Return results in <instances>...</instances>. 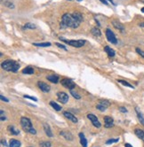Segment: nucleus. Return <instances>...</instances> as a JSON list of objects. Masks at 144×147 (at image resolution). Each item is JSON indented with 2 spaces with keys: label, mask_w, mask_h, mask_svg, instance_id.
<instances>
[{
  "label": "nucleus",
  "mask_w": 144,
  "mask_h": 147,
  "mask_svg": "<svg viewBox=\"0 0 144 147\" xmlns=\"http://www.w3.org/2000/svg\"><path fill=\"white\" fill-rule=\"evenodd\" d=\"M96 108H97L98 110L101 111V112H103V111H105V110H106V108H107V107H105L104 105H102L101 104H100V103H99V104L96 105Z\"/></svg>",
  "instance_id": "7c9ffc66"
},
{
  "label": "nucleus",
  "mask_w": 144,
  "mask_h": 147,
  "mask_svg": "<svg viewBox=\"0 0 144 147\" xmlns=\"http://www.w3.org/2000/svg\"><path fill=\"white\" fill-rule=\"evenodd\" d=\"M135 111H136V113H137L138 119H139L140 122H141V123H142V125L144 126V115L142 114V113L140 111L139 108H138V107L135 108Z\"/></svg>",
  "instance_id": "2eb2a0df"
},
{
  "label": "nucleus",
  "mask_w": 144,
  "mask_h": 147,
  "mask_svg": "<svg viewBox=\"0 0 144 147\" xmlns=\"http://www.w3.org/2000/svg\"><path fill=\"white\" fill-rule=\"evenodd\" d=\"M46 78H47V80H48V81H50V82H53V83H57V82H59V76H58V75H48Z\"/></svg>",
  "instance_id": "dca6fc26"
},
{
  "label": "nucleus",
  "mask_w": 144,
  "mask_h": 147,
  "mask_svg": "<svg viewBox=\"0 0 144 147\" xmlns=\"http://www.w3.org/2000/svg\"></svg>",
  "instance_id": "49530a36"
},
{
  "label": "nucleus",
  "mask_w": 144,
  "mask_h": 147,
  "mask_svg": "<svg viewBox=\"0 0 144 147\" xmlns=\"http://www.w3.org/2000/svg\"><path fill=\"white\" fill-rule=\"evenodd\" d=\"M70 94H71L72 96H73V98H77V99H79V98H81V97H80V95H78V93H77V92H76V91H74L73 90H70Z\"/></svg>",
  "instance_id": "cd10ccee"
},
{
  "label": "nucleus",
  "mask_w": 144,
  "mask_h": 147,
  "mask_svg": "<svg viewBox=\"0 0 144 147\" xmlns=\"http://www.w3.org/2000/svg\"><path fill=\"white\" fill-rule=\"evenodd\" d=\"M140 27H142V28H144V22H142V23L139 24Z\"/></svg>",
  "instance_id": "79ce46f5"
},
{
  "label": "nucleus",
  "mask_w": 144,
  "mask_h": 147,
  "mask_svg": "<svg viewBox=\"0 0 144 147\" xmlns=\"http://www.w3.org/2000/svg\"><path fill=\"white\" fill-rule=\"evenodd\" d=\"M112 25L114 26V28H116V29L120 30L122 33L125 32V27H124L123 24H121L119 21H116V20H113V21H112Z\"/></svg>",
  "instance_id": "9b49d317"
},
{
  "label": "nucleus",
  "mask_w": 144,
  "mask_h": 147,
  "mask_svg": "<svg viewBox=\"0 0 144 147\" xmlns=\"http://www.w3.org/2000/svg\"><path fill=\"white\" fill-rule=\"evenodd\" d=\"M142 12H144V7H142Z\"/></svg>",
  "instance_id": "a18cd8bd"
},
{
  "label": "nucleus",
  "mask_w": 144,
  "mask_h": 147,
  "mask_svg": "<svg viewBox=\"0 0 144 147\" xmlns=\"http://www.w3.org/2000/svg\"><path fill=\"white\" fill-rule=\"evenodd\" d=\"M134 133H135V135L137 136L138 137L140 138V139H142V140L144 142V131L143 130L140 129V128H136V129L134 130Z\"/></svg>",
  "instance_id": "f3484780"
},
{
  "label": "nucleus",
  "mask_w": 144,
  "mask_h": 147,
  "mask_svg": "<svg viewBox=\"0 0 144 147\" xmlns=\"http://www.w3.org/2000/svg\"><path fill=\"white\" fill-rule=\"evenodd\" d=\"M99 103H100V104H101L102 105H104L105 107H109V105H110V103H109V101H107V100H100V101H99Z\"/></svg>",
  "instance_id": "c85d7f7f"
},
{
  "label": "nucleus",
  "mask_w": 144,
  "mask_h": 147,
  "mask_svg": "<svg viewBox=\"0 0 144 147\" xmlns=\"http://www.w3.org/2000/svg\"><path fill=\"white\" fill-rule=\"evenodd\" d=\"M63 114H64V116L67 118V119L70 120L73 123H77V117L74 116V115L72 114V113H70L69 112H64L63 113Z\"/></svg>",
  "instance_id": "f8f14e48"
},
{
  "label": "nucleus",
  "mask_w": 144,
  "mask_h": 147,
  "mask_svg": "<svg viewBox=\"0 0 144 147\" xmlns=\"http://www.w3.org/2000/svg\"><path fill=\"white\" fill-rule=\"evenodd\" d=\"M21 125L23 128V130L27 133H30L32 135H35L37 133L36 129L32 127V123L30 122V120L27 117H21Z\"/></svg>",
  "instance_id": "7ed1b4c3"
},
{
  "label": "nucleus",
  "mask_w": 144,
  "mask_h": 147,
  "mask_svg": "<svg viewBox=\"0 0 144 147\" xmlns=\"http://www.w3.org/2000/svg\"><path fill=\"white\" fill-rule=\"evenodd\" d=\"M60 41H62V42L66 43L67 45H70L72 47H76V48H80V47L84 46L85 44H86V41L85 40H67L65 38L63 37H60Z\"/></svg>",
  "instance_id": "20e7f679"
},
{
  "label": "nucleus",
  "mask_w": 144,
  "mask_h": 147,
  "mask_svg": "<svg viewBox=\"0 0 144 147\" xmlns=\"http://www.w3.org/2000/svg\"><path fill=\"white\" fill-rule=\"evenodd\" d=\"M136 51H137L138 54H140V55H141V56H142V58H144V51H142L141 49L137 48V49H136Z\"/></svg>",
  "instance_id": "f704fd0d"
},
{
  "label": "nucleus",
  "mask_w": 144,
  "mask_h": 147,
  "mask_svg": "<svg viewBox=\"0 0 144 147\" xmlns=\"http://www.w3.org/2000/svg\"><path fill=\"white\" fill-rule=\"evenodd\" d=\"M106 37H107L108 41L109 43L113 44V45H116L117 44V39H116V35L113 33V31H111V29H109V28L106 29Z\"/></svg>",
  "instance_id": "39448f33"
},
{
  "label": "nucleus",
  "mask_w": 144,
  "mask_h": 147,
  "mask_svg": "<svg viewBox=\"0 0 144 147\" xmlns=\"http://www.w3.org/2000/svg\"><path fill=\"white\" fill-rule=\"evenodd\" d=\"M57 98H58V100L62 103V104H66L69 101V96L65 92H58L57 93Z\"/></svg>",
  "instance_id": "6e6552de"
},
{
  "label": "nucleus",
  "mask_w": 144,
  "mask_h": 147,
  "mask_svg": "<svg viewBox=\"0 0 144 147\" xmlns=\"http://www.w3.org/2000/svg\"><path fill=\"white\" fill-rule=\"evenodd\" d=\"M2 144L4 145H6V143H5V141H4V140H2Z\"/></svg>",
  "instance_id": "c03bdc74"
},
{
  "label": "nucleus",
  "mask_w": 144,
  "mask_h": 147,
  "mask_svg": "<svg viewBox=\"0 0 144 147\" xmlns=\"http://www.w3.org/2000/svg\"><path fill=\"white\" fill-rule=\"evenodd\" d=\"M5 5H7L9 8H14V5H13V4H11V2H5Z\"/></svg>",
  "instance_id": "e433bc0d"
},
{
  "label": "nucleus",
  "mask_w": 144,
  "mask_h": 147,
  "mask_svg": "<svg viewBox=\"0 0 144 147\" xmlns=\"http://www.w3.org/2000/svg\"><path fill=\"white\" fill-rule=\"evenodd\" d=\"M50 105H51V106H52L53 108H54V109H55L56 111H60V110L62 109L60 105H59L58 104H57V103L54 102V101H51V102H50Z\"/></svg>",
  "instance_id": "393cba45"
},
{
  "label": "nucleus",
  "mask_w": 144,
  "mask_h": 147,
  "mask_svg": "<svg viewBox=\"0 0 144 147\" xmlns=\"http://www.w3.org/2000/svg\"><path fill=\"white\" fill-rule=\"evenodd\" d=\"M7 129H8L10 134H12V135H14V136H17V135H19V133H20V131H19L17 128H15L14 126H11V125L8 126Z\"/></svg>",
  "instance_id": "a211bd4d"
},
{
  "label": "nucleus",
  "mask_w": 144,
  "mask_h": 147,
  "mask_svg": "<svg viewBox=\"0 0 144 147\" xmlns=\"http://www.w3.org/2000/svg\"><path fill=\"white\" fill-rule=\"evenodd\" d=\"M79 137H80V143L83 147H87V140L85 137V135L83 133H79Z\"/></svg>",
  "instance_id": "aec40b11"
},
{
  "label": "nucleus",
  "mask_w": 144,
  "mask_h": 147,
  "mask_svg": "<svg viewBox=\"0 0 144 147\" xmlns=\"http://www.w3.org/2000/svg\"><path fill=\"white\" fill-rule=\"evenodd\" d=\"M22 74H24V75H33L34 74V69L30 66H29L24 69H22Z\"/></svg>",
  "instance_id": "6ab92c4d"
},
{
  "label": "nucleus",
  "mask_w": 144,
  "mask_h": 147,
  "mask_svg": "<svg viewBox=\"0 0 144 147\" xmlns=\"http://www.w3.org/2000/svg\"><path fill=\"white\" fill-rule=\"evenodd\" d=\"M104 122H105V128H111L114 126V121L110 116H105L104 117Z\"/></svg>",
  "instance_id": "1a4fd4ad"
},
{
  "label": "nucleus",
  "mask_w": 144,
  "mask_h": 147,
  "mask_svg": "<svg viewBox=\"0 0 144 147\" xmlns=\"http://www.w3.org/2000/svg\"><path fill=\"white\" fill-rule=\"evenodd\" d=\"M24 98H29V99H31V100H34V101H37V98H34V97L28 96V95H24Z\"/></svg>",
  "instance_id": "c9c22d12"
},
{
  "label": "nucleus",
  "mask_w": 144,
  "mask_h": 147,
  "mask_svg": "<svg viewBox=\"0 0 144 147\" xmlns=\"http://www.w3.org/2000/svg\"><path fill=\"white\" fill-rule=\"evenodd\" d=\"M39 145L41 147H51L52 144L50 142H42V143H40Z\"/></svg>",
  "instance_id": "c756f323"
},
{
  "label": "nucleus",
  "mask_w": 144,
  "mask_h": 147,
  "mask_svg": "<svg viewBox=\"0 0 144 147\" xmlns=\"http://www.w3.org/2000/svg\"><path fill=\"white\" fill-rule=\"evenodd\" d=\"M33 45L35 46H38V47H49L51 46V43H34Z\"/></svg>",
  "instance_id": "a878e982"
},
{
  "label": "nucleus",
  "mask_w": 144,
  "mask_h": 147,
  "mask_svg": "<svg viewBox=\"0 0 144 147\" xmlns=\"http://www.w3.org/2000/svg\"><path fill=\"white\" fill-rule=\"evenodd\" d=\"M125 146H126V147H132V145H131L130 144H128V143H126V144H125Z\"/></svg>",
  "instance_id": "a19ab883"
},
{
  "label": "nucleus",
  "mask_w": 144,
  "mask_h": 147,
  "mask_svg": "<svg viewBox=\"0 0 144 147\" xmlns=\"http://www.w3.org/2000/svg\"><path fill=\"white\" fill-rule=\"evenodd\" d=\"M119 111L122 113H127V110L126 107H119Z\"/></svg>",
  "instance_id": "58836bf2"
},
{
  "label": "nucleus",
  "mask_w": 144,
  "mask_h": 147,
  "mask_svg": "<svg viewBox=\"0 0 144 147\" xmlns=\"http://www.w3.org/2000/svg\"><path fill=\"white\" fill-rule=\"evenodd\" d=\"M0 98H1V100L5 101V102H9V100H8L6 98H5V97L3 96V95H0Z\"/></svg>",
  "instance_id": "4c0bfd02"
},
{
  "label": "nucleus",
  "mask_w": 144,
  "mask_h": 147,
  "mask_svg": "<svg viewBox=\"0 0 144 147\" xmlns=\"http://www.w3.org/2000/svg\"><path fill=\"white\" fill-rule=\"evenodd\" d=\"M60 135L62 136L63 137L65 138V139H67V140H72L73 139V136L69 131H60Z\"/></svg>",
  "instance_id": "ddd939ff"
},
{
  "label": "nucleus",
  "mask_w": 144,
  "mask_h": 147,
  "mask_svg": "<svg viewBox=\"0 0 144 147\" xmlns=\"http://www.w3.org/2000/svg\"><path fill=\"white\" fill-rule=\"evenodd\" d=\"M60 83L62 85L63 87H65L67 89H70V90H73V88L76 87V84L75 82L72 81L71 79H68V78H64L60 81Z\"/></svg>",
  "instance_id": "423d86ee"
},
{
  "label": "nucleus",
  "mask_w": 144,
  "mask_h": 147,
  "mask_svg": "<svg viewBox=\"0 0 144 147\" xmlns=\"http://www.w3.org/2000/svg\"><path fill=\"white\" fill-rule=\"evenodd\" d=\"M37 28V26L35 25V24H33V23H26L25 25L23 26V29H34V28Z\"/></svg>",
  "instance_id": "b1692460"
},
{
  "label": "nucleus",
  "mask_w": 144,
  "mask_h": 147,
  "mask_svg": "<svg viewBox=\"0 0 144 147\" xmlns=\"http://www.w3.org/2000/svg\"><path fill=\"white\" fill-rule=\"evenodd\" d=\"M44 130L45 132V134L47 135V136L49 137H53V132H52L51 128H50V126H49L47 123L44 124Z\"/></svg>",
  "instance_id": "4468645a"
},
{
  "label": "nucleus",
  "mask_w": 144,
  "mask_h": 147,
  "mask_svg": "<svg viewBox=\"0 0 144 147\" xmlns=\"http://www.w3.org/2000/svg\"><path fill=\"white\" fill-rule=\"evenodd\" d=\"M104 51L107 52V54L109 55V57H114L115 56V51L113 49H111L109 46H105Z\"/></svg>",
  "instance_id": "412c9836"
},
{
  "label": "nucleus",
  "mask_w": 144,
  "mask_h": 147,
  "mask_svg": "<svg viewBox=\"0 0 144 147\" xmlns=\"http://www.w3.org/2000/svg\"><path fill=\"white\" fill-rule=\"evenodd\" d=\"M83 21V16L78 12H75L73 13H65L61 17V21L60 23V28L64 29L67 28H77L79 27Z\"/></svg>",
  "instance_id": "f257e3e1"
},
{
  "label": "nucleus",
  "mask_w": 144,
  "mask_h": 147,
  "mask_svg": "<svg viewBox=\"0 0 144 147\" xmlns=\"http://www.w3.org/2000/svg\"><path fill=\"white\" fill-rule=\"evenodd\" d=\"M91 32H92V34H93L94 36H96V37H100L101 35V33L100 29L97 28H93Z\"/></svg>",
  "instance_id": "5701e85b"
},
{
  "label": "nucleus",
  "mask_w": 144,
  "mask_h": 147,
  "mask_svg": "<svg viewBox=\"0 0 144 147\" xmlns=\"http://www.w3.org/2000/svg\"><path fill=\"white\" fill-rule=\"evenodd\" d=\"M109 2H110V3H111L112 5H116V4H115V3H114V2H113V1H112V0H109Z\"/></svg>",
  "instance_id": "37998d69"
},
{
  "label": "nucleus",
  "mask_w": 144,
  "mask_h": 147,
  "mask_svg": "<svg viewBox=\"0 0 144 147\" xmlns=\"http://www.w3.org/2000/svg\"><path fill=\"white\" fill-rule=\"evenodd\" d=\"M116 142H118V139H109V140H108L106 142V144L107 145H110L112 143H116Z\"/></svg>",
  "instance_id": "72a5a7b5"
},
{
  "label": "nucleus",
  "mask_w": 144,
  "mask_h": 147,
  "mask_svg": "<svg viewBox=\"0 0 144 147\" xmlns=\"http://www.w3.org/2000/svg\"><path fill=\"white\" fill-rule=\"evenodd\" d=\"M87 118H88V119L90 120L91 122H92L93 125L94 127H95V128H100V127L101 126V124L100 123V122H99V120L97 119V117H96L94 114L89 113V114L87 115Z\"/></svg>",
  "instance_id": "0eeeda50"
},
{
  "label": "nucleus",
  "mask_w": 144,
  "mask_h": 147,
  "mask_svg": "<svg viewBox=\"0 0 144 147\" xmlns=\"http://www.w3.org/2000/svg\"><path fill=\"white\" fill-rule=\"evenodd\" d=\"M101 2V3H103L104 5H108V2H107V0H100Z\"/></svg>",
  "instance_id": "ea45409f"
},
{
  "label": "nucleus",
  "mask_w": 144,
  "mask_h": 147,
  "mask_svg": "<svg viewBox=\"0 0 144 147\" xmlns=\"http://www.w3.org/2000/svg\"><path fill=\"white\" fill-rule=\"evenodd\" d=\"M0 113H1V117H0L1 121H2V122L5 121V120H6V117H5V113H4V111H3V110H1V111H0Z\"/></svg>",
  "instance_id": "2f4dec72"
},
{
  "label": "nucleus",
  "mask_w": 144,
  "mask_h": 147,
  "mask_svg": "<svg viewBox=\"0 0 144 147\" xmlns=\"http://www.w3.org/2000/svg\"><path fill=\"white\" fill-rule=\"evenodd\" d=\"M21 146V142L16 139H11L10 140V147H20Z\"/></svg>",
  "instance_id": "4be33fe9"
},
{
  "label": "nucleus",
  "mask_w": 144,
  "mask_h": 147,
  "mask_svg": "<svg viewBox=\"0 0 144 147\" xmlns=\"http://www.w3.org/2000/svg\"><path fill=\"white\" fill-rule=\"evenodd\" d=\"M117 82H118L119 83H121V84H123V85H125V86L129 87V88H132V89H133V88H134V87L132 86V84H130L129 82H126V81H124V80H117Z\"/></svg>",
  "instance_id": "bb28decb"
},
{
  "label": "nucleus",
  "mask_w": 144,
  "mask_h": 147,
  "mask_svg": "<svg viewBox=\"0 0 144 147\" xmlns=\"http://www.w3.org/2000/svg\"><path fill=\"white\" fill-rule=\"evenodd\" d=\"M37 85L39 87V89L43 91V92H49L50 91V89H51V87L49 86L48 84L44 83L43 82H37Z\"/></svg>",
  "instance_id": "9d476101"
},
{
  "label": "nucleus",
  "mask_w": 144,
  "mask_h": 147,
  "mask_svg": "<svg viewBox=\"0 0 144 147\" xmlns=\"http://www.w3.org/2000/svg\"><path fill=\"white\" fill-rule=\"evenodd\" d=\"M55 45H56V46H58L59 48H61V49H63V50H65V51H67V48H66L65 45H61V44H59V43H55Z\"/></svg>",
  "instance_id": "473e14b6"
},
{
  "label": "nucleus",
  "mask_w": 144,
  "mask_h": 147,
  "mask_svg": "<svg viewBox=\"0 0 144 147\" xmlns=\"http://www.w3.org/2000/svg\"><path fill=\"white\" fill-rule=\"evenodd\" d=\"M3 69L8 72H17L18 69L20 68V64L17 63L16 61L12 60V59H8V60L4 61L1 65Z\"/></svg>",
  "instance_id": "f03ea898"
}]
</instances>
